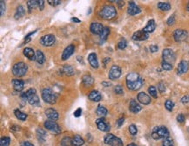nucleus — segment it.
Listing matches in <instances>:
<instances>
[{"label":"nucleus","mask_w":189,"mask_h":146,"mask_svg":"<svg viewBox=\"0 0 189 146\" xmlns=\"http://www.w3.org/2000/svg\"><path fill=\"white\" fill-rule=\"evenodd\" d=\"M152 137L155 140H159V139H165L169 137V131L166 127L165 126H157L155 128H153L152 131Z\"/></svg>","instance_id":"obj_3"},{"label":"nucleus","mask_w":189,"mask_h":146,"mask_svg":"<svg viewBox=\"0 0 189 146\" xmlns=\"http://www.w3.org/2000/svg\"><path fill=\"white\" fill-rule=\"evenodd\" d=\"M187 9H188V11H189V3L188 4V6H187Z\"/></svg>","instance_id":"obj_61"},{"label":"nucleus","mask_w":189,"mask_h":146,"mask_svg":"<svg viewBox=\"0 0 189 146\" xmlns=\"http://www.w3.org/2000/svg\"><path fill=\"white\" fill-rule=\"evenodd\" d=\"M21 146H33V144H31L30 142H24V143L21 144Z\"/></svg>","instance_id":"obj_57"},{"label":"nucleus","mask_w":189,"mask_h":146,"mask_svg":"<svg viewBox=\"0 0 189 146\" xmlns=\"http://www.w3.org/2000/svg\"><path fill=\"white\" fill-rule=\"evenodd\" d=\"M82 82L85 86H88L90 87L92 85H93L94 83V80L93 78L91 76V75H88V74H86L82 77Z\"/></svg>","instance_id":"obj_28"},{"label":"nucleus","mask_w":189,"mask_h":146,"mask_svg":"<svg viewBox=\"0 0 189 146\" xmlns=\"http://www.w3.org/2000/svg\"><path fill=\"white\" fill-rule=\"evenodd\" d=\"M60 71H61V73H63L64 75H68V76L74 74V69L70 65H64L60 69Z\"/></svg>","instance_id":"obj_25"},{"label":"nucleus","mask_w":189,"mask_h":146,"mask_svg":"<svg viewBox=\"0 0 189 146\" xmlns=\"http://www.w3.org/2000/svg\"><path fill=\"white\" fill-rule=\"evenodd\" d=\"M27 71H28V67L24 62H18L12 67V73L17 77H21V76L26 75Z\"/></svg>","instance_id":"obj_5"},{"label":"nucleus","mask_w":189,"mask_h":146,"mask_svg":"<svg viewBox=\"0 0 189 146\" xmlns=\"http://www.w3.org/2000/svg\"><path fill=\"white\" fill-rule=\"evenodd\" d=\"M188 68V62L186 61H180V64L178 66V73L179 74H183V73H187Z\"/></svg>","instance_id":"obj_22"},{"label":"nucleus","mask_w":189,"mask_h":146,"mask_svg":"<svg viewBox=\"0 0 189 146\" xmlns=\"http://www.w3.org/2000/svg\"><path fill=\"white\" fill-rule=\"evenodd\" d=\"M41 44L45 46H51L53 45L56 41L55 36L52 34H47L41 38Z\"/></svg>","instance_id":"obj_12"},{"label":"nucleus","mask_w":189,"mask_h":146,"mask_svg":"<svg viewBox=\"0 0 189 146\" xmlns=\"http://www.w3.org/2000/svg\"><path fill=\"white\" fill-rule=\"evenodd\" d=\"M117 15V11L112 5H106L99 11V16L104 19H112Z\"/></svg>","instance_id":"obj_4"},{"label":"nucleus","mask_w":189,"mask_h":146,"mask_svg":"<svg viewBox=\"0 0 189 146\" xmlns=\"http://www.w3.org/2000/svg\"><path fill=\"white\" fill-rule=\"evenodd\" d=\"M188 36V33L186 30H182V29H177L174 31L173 33V38L174 40L177 42H180V41H184Z\"/></svg>","instance_id":"obj_10"},{"label":"nucleus","mask_w":189,"mask_h":146,"mask_svg":"<svg viewBox=\"0 0 189 146\" xmlns=\"http://www.w3.org/2000/svg\"><path fill=\"white\" fill-rule=\"evenodd\" d=\"M158 88H159V91L160 92V93H164V92L166 91V86H165V84L163 82H160L159 83Z\"/></svg>","instance_id":"obj_49"},{"label":"nucleus","mask_w":189,"mask_h":146,"mask_svg":"<svg viewBox=\"0 0 189 146\" xmlns=\"http://www.w3.org/2000/svg\"><path fill=\"white\" fill-rule=\"evenodd\" d=\"M10 142V137H2L1 140H0V146H9Z\"/></svg>","instance_id":"obj_39"},{"label":"nucleus","mask_w":189,"mask_h":146,"mask_svg":"<svg viewBox=\"0 0 189 146\" xmlns=\"http://www.w3.org/2000/svg\"><path fill=\"white\" fill-rule=\"evenodd\" d=\"M88 98H89L90 100L93 101H99L102 99V96H101V94H100L99 91L93 90V91H92L90 94H89Z\"/></svg>","instance_id":"obj_26"},{"label":"nucleus","mask_w":189,"mask_h":146,"mask_svg":"<svg viewBox=\"0 0 189 146\" xmlns=\"http://www.w3.org/2000/svg\"><path fill=\"white\" fill-rule=\"evenodd\" d=\"M162 68H163L164 70L170 71V70L172 69V65L169 64V63H167V62L163 61V62H162Z\"/></svg>","instance_id":"obj_45"},{"label":"nucleus","mask_w":189,"mask_h":146,"mask_svg":"<svg viewBox=\"0 0 189 146\" xmlns=\"http://www.w3.org/2000/svg\"><path fill=\"white\" fill-rule=\"evenodd\" d=\"M14 113H15V116H16V117L19 120H21V121H26L27 118V115L26 114H25V113H23V112H21L20 110H16L14 111Z\"/></svg>","instance_id":"obj_35"},{"label":"nucleus","mask_w":189,"mask_h":146,"mask_svg":"<svg viewBox=\"0 0 189 146\" xmlns=\"http://www.w3.org/2000/svg\"><path fill=\"white\" fill-rule=\"evenodd\" d=\"M45 127L46 129L51 131L54 134H59L61 132V129L58 126V124L54 121H46L45 123Z\"/></svg>","instance_id":"obj_9"},{"label":"nucleus","mask_w":189,"mask_h":146,"mask_svg":"<svg viewBox=\"0 0 189 146\" xmlns=\"http://www.w3.org/2000/svg\"><path fill=\"white\" fill-rule=\"evenodd\" d=\"M177 121L180 123H184L185 122V116H184V115L183 114H180L178 116H177Z\"/></svg>","instance_id":"obj_53"},{"label":"nucleus","mask_w":189,"mask_h":146,"mask_svg":"<svg viewBox=\"0 0 189 146\" xmlns=\"http://www.w3.org/2000/svg\"><path fill=\"white\" fill-rule=\"evenodd\" d=\"M109 33H110V30L108 27L104 28V31L102 33V34L100 35V39H103V40H106L107 39V37L109 36Z\"/></svg>","instance_id":"obj_41"},{"label":"nucleus","mask_w":189,"mask_h":146,"mask_svg":"<svg viewBox=\"0 0 189 146\" xmlns=\"http://www.w3.org/2000/svg\"><path fill=\"white\" fill-rule=\"evenodd\" d=\"M158 50H159V47H158V46H156V45H152V46H150V51L152 53H156Z\"/></svg>","instance_id":"obj_55"},{"label":"nucleus","mask_w":189,"mask_h":146,"mask_svg":"<svg viewBox=\"0 0 189 146\" xmlns=\"http://www.w3.org/2000/svg\"><path fill=\"white\" fill-rule=\"evenodd\" d=\"M24 54L31 61H34V60L36 61V53L33 51V49L30 47H26L24 49Z\"/></svg>","instance_id":"obj_24"},{"label":"nucleus","mask_w":189,"mask_h":146,"mask_svg":"<svg viewBox=\"0 0 189 146\" xmlns=\"http://www.w3.org/2000/svg\"><path fill=\"white\" fill-rule=\"evenodd\" d=\"M81 114H82V110H81L80 108H79L78 110L74 111V113H73V116H74L75 117H80V116H81Z\"/></svg>","instance_id":"obj_52"},{"label":"nucleus","mask_w":189,"mask_h":146,"mask_svg":"<svg viewBox=\"0 0 189 146\" xmlns=\"http://www.w3.org/2000/svg\"><path fill=\"white\" fill-rule=\"evenodd\" d=\"M162 57H163V61L167 62V63L171 65L173 64L175 60H176V55L174 54V52L169 48H166V49L163 50Z\"/></svg>","instance_id":"obj_7"},{"label":"nucleus","mask_w":189,"mask_h":146,"mask_svg":"<svg viewBox=\"0 0 189 146\" xmlns=\"http://www.w3.org/2000/svg\"><path fill=\"white\" fill-rule=\"evenodd\" d=\"M158 7H159V9H160L161 11H169L171 9V5L168 3H159L158 4Z\"/></svg>","instance_id":"obj_37"},{"label":"nucleus","mask_w":189,"mask_h":146,"mask_svg":"<svg viewBox=\"0 0 189 146\" xmlns=\"http://www.w3.org/2000/svg\"><path fill=\"white\" fill-rule=\"evenodd\" d=\"M38 9L42 11L45 7V1L44 0H38Z\"/></svg>","instance_id":"obj_51"},{"label":"nucleus","mask_w":189,"mask_h":146,"mask_svg":"<svg viewBox=\"0 0 189 146\" xmlns=\"http://www.w3.org/2000/svg\"><path fill=\"white\" fill-rule=\"evenodd\" d=\"M104 26L100 24V23H98V22H93L92 23V25L90 26V30L91 32L93 33V34H96V35H101L103 31H104Z\"/></svg>","instance_id":"obj_13"},{"label":"nucleus","mask_w":189,"mask_h":146,"mask_svg":"<svg viewBox=\"0 0 189 146\" xmlns=\"http://www.w3.org/2000/svg\"><path fill=\"white\" fill-rule=\"evenodd\" d=\"M45 116L51 121H57L58 119V113L53 109H47L45 110Z\"/></svg>","instance_id":"obj_19"},{"label":"nucleus","mask_w":189,"mask_h":146,"mask_svg":"<svg viewBox=\"0 0 189 146\" xmlns=\"http://www.w3.org/2000/svg\"><path fill=\"white\" fill-rule=\"evenodd\" d=\"M61 145L62 146H73L72 144V139L71 137H64L61 141Z\"/></svg>","instance_id":"obj_36"},{"label":"nucleus","mask_w":189,"mask_h":146,"mask_svg":"<svg viewBox=\"0 0 189 146\" xmlns=\"http://www.w3.org/2000/svg\"><path fill=\"white\" fill-rule=\"evenodd\" d=\"M129 132H130V133H131V135H133V136L137 135V133H138V129H137V127L135 126L134 124H131V125L129 126Z\"/></svg>","instance_id":"obj_44"},{"label":"nucleus","mask_w":189,"mask_h":146,"mask_svg":"<svg viewBox=\"0 0 189 146\" xmlns=\"http://www.w3.org/2000/svg\"><path fill=\"white\" fill-rule=\"evenodd\" d=\"M148 37H149V33H146L143 30H140V31H138L134 33L133 39L135 41H143V40L147 39Z\"/></svg>","instance_id":"obj_14"},{"label":"nucleus","mask_w":189,"mask_h":146,"mask_svg":"<svg viewBox=\"0 0 189 146\" xmlns=\"http://www.w3.org/2000/svg\"><path fill=\"white\" fill-rule=\"evenodd\" d=\"M12 86L14 90L17 92H21L24 88H25V82L22 80H18V79H15L12 81Z\"/></svg>","instance_id":"obj_20"},{"label":"nucleus","mask_w":189,"mask_h":146,"mask_svg":"<svg viewBox=\"0 0 189 146\" xmlns=\"http://www.w3.org/2000/svg\"><path fill=\"white\" fill-rule=\"evenodd\" d=\"M114 92L116 94H118V95H121V94H123V88L120 85H117L114 88Z\"/></svg>","instance_id":"obj_48"},{"label":"nucleus","mask_w":189,"mask_h":146,"mask_svg":"<svg viewBox=\"0 0 189 146\" xmlns=\"http://www.w3.org/2000/svg\"><path fill=\"white\" fill-rule=\"evenodd\" d=\"M37 136H38V138L40 141L44 142L45 139V137H46L45 131L44 129H37Z\"/></svg>","instance_id":"obj_34"},{"label":"nucleus","mask_w":189,"mask_h":146,"mask_svg":"<svg viewBox=\"0 0 189 146\" xmlns=\"http://www.w3.org/2000/svg\"><path fill=\"white\" fill-rule=\"evenodd\" d=\"M96 112H97V115L99 116H101V117L106 116L108 113L107 110H106L104 106H102V105H99V106H98Z\"/></svg>","instance_id":"obj_31"},{"label":"nucleus","mask_w":189,"mask_h":146,"mask_svg":"<svg viewBox=\"0 0 189 146\" xmlns=\"http://www.w3.org/2000/svg\"><path fill=\"white\" fill-rule=\"evenodd\" d=\"M127 46V42H126V40L125 39H121L119 41H118V49H121V50H123V49H125Z\"/></svg>","instance_id":"obj_40"},{"label":"nucleus","mask_w":189,"mask_h":146,"mask_svg":"<svg viewBox=\"0 0 189 146\" xmlns=\"http://www.w3.org/2000/svg\"><path fill=\"white\" fill-rule=\"evenodd\" d=\"M155 27H156V25H155V22L153 19H151L148 21L146 26L143 29V31L147 33H153V31L155 30Z\"/></svg>","instance_id":"obj_27"},{"label":"nucleus","mask_w":189,"mask_h":146,"mask_svg":"<svg viewBox=\"0 0 189 146\" xmlns=\"http://www.w3.org/2000/svg\"><path fill=\"white\" fill-rule=\"evenodd\" d=\"M181 102L184 104H187L189 102V95H185L181 98Z\"/></svg>","instance_id":"obj_54"},{"label":"nucleus","mask_w":189,"mask_h":146,"mask_svg":"<svg viewBox=\"0 0 189 146\" xmlns=\"http://www.w3.org/2000/svg\"><path fill=\"white\" fill-rule=\"evenodd\" d=\"M137 98H138V101H139L140 103H142V104H144V105H147V104H149V103L151 102V98H150V96H149L148 95H146L144 92L139 93Z\"/></svg>","instance_id":"obj_17"},{"label":"nucleus","mask_w":189,"mask_h":146,"mask_svg":"<svg viewBox=\"0 0 189 146\" xmlns=\"http://www.w3.org/2000/svg\"><path fill=\"white\" fill-rule=\"evenodd\" d=\"M27 6H28V9H29V12H31L32 9H34L36 7L38 8V0L27 1Z\"/></svg>","instance_id":"obj_33"},{"label":"nucleus","mask_w":189,"mask_h":146,"mask_svg":"<svg viewBox=\"0 0 189 146\" xmlns=\"http://www.w3.org/2000/svg\"><path fill=\"white\" fill-rule=\"evenodd\" d=\"M143 85V80L137 73H131L126 76V86L130 90H139Z\"/></svg>","instance_id":"obj_1"},{"label":"nucleus","mask_w":189,"mask_h":146,"mask_svg":"<svg viewBox=\"0 0 189 146\" xmlns=\"http://www.w3.org/2000/svg\"><path fill=\"white\" fill-rule=\"evenodd\" d=\"M166 23H167V25H168V26H172V25H173V24L175 23V18H174V16H173V15L171 16L170 18L167 19Z\"/></svg>","instance_id":"obj_50"},{"label":"nucleus","mask_w":189,"mask_h":146,"mask_svg":"<svg viewBox=\"0 0 189 146\" xmlns=\"http://www.w3.org/2000/svg\"><path fill=\"white\" fill-rule=\"evenodd\" d=\"M148 92H149V94L151 95V96H153V98H157V97H158V95H157V91H156L155 87H153V86L149 87Z\"/></svg>","instance_id":"obj_43"},{"label":"nucleus","mask_w":189,"mask_h":146,"mask_svg":"<svg viewBox=\"0 0 189 146\" xmlns=\"http://www.w3.org/2000/svg\"><path fill=\"white\" fill-rule=\"evenodd\" d=\"M49 5H52V6H56V5H58L61 4V1L60 0H48L47 1Z\"/></svg>","instance_id":"obj_47"},{"label":"nucleus","mask_w":189,"mask_h":146,"mask_svg":"<svg viewBox=\"0 0 189 146\" xmlns=\"http://www.w3.org/2000/svg\"><path fill=\"white\" fill-rule=\"evenodd\" d=\"M141 106L135 100H132L130 101V104H129V110L131 112H133V113H138V112H140V110H141Z\"/></svg>","instance_id":"obj_23"},{"label":"nucleus","mask_w":189,"mask_h":146,"mask_svg":"<svg viewBox=\"0 0 189 146\" xmlns=\"http://www.w3.org/2000/svg\"><path fill=\"white\" fill-rule=\"evenodd\" d=\"M0 11H1V16H4V12H5V4L4 1H0Z\"/></svg>","instance_id":"obj_46"},{"label":"nucleus","mask_w":189,"mask_h":146,"mask_svg":"<svg viewBox=\"0 0 189 146\" xmlns=\"http://www.w3.org/2000/svg\"><path fill=\"white\" fill-rule=\"evenodd\" d=\"M165 107H166V109L168 110V111H172V109H173V107H174V103H173L171 100L166 101V102H165Z\"/></svg>","instance_id":"obj_42"},{"label":"nucleus","mask_w":189,"mask_h":146,"mask_svg":"<svg viewBox=\"0 0 189 146\" xmlns=\"http://www.w3.org/2000/svg\"><path fill=\"white\" fill-rule=\"evenodd\" d=\"M102 85H105V87H109V86L111 85V83H108V82H102Z\"/></svg>","instance_id":"obj_59"},{"label":"nucleus","mask_w":189,"mask_h":146,"mask_svg":"<svg viewBox=\"0 0 189 146\" xmlns=\"http://www.w3.org/2000/svg\"><path fill=\"white\" fill-rule=\"evenodd\" d=\"M42 98L45 102L50 103V104H54L56 102L57 97L55 94L51 89H44L42 91Z\"/></svg>","instance_id":"obj_6"},{"label":"nucleus","mask_w":189,"mask_h":146,"mask_svg":"<svg viewBox=\"0 0 189 146\" xmlns=\"http://www.w3.org/2000/svg\"><path fill=\"white\" fill-rule=\"evenodd\" d=\"M72 22H75V23H80V20L79 18H72Z\"/></svg>","instance_id":"obj_58"},{"label":"nucleus","mask_w":189,"mask_h":146,"mask_svg":"<svg viewBox=\"0 0 189 146\" xmlns=\"http://www.w3.org/2000/svg\"><path fill=\"white\" fill-rule=\"evenodd\" d=\"M36 61L38 64H43L45 61V58L44 54L42 53V51L38 50L36 52Z\"/></svg>","instance_id":"obj_29"},{"label":"nucleus","mask_w":189,"mask_h":146,"mask_svg":"<svg viewBox=\"0 0 189 146\" xmlns=\"http://www.w3.org/2000/svg\"><path fill=\"white\" fill-rule=\"evenodd\" d=\"M173 140L172 139L171 137H167V138H165L163 140V143H162V146H173Z\"/></svg>","instance_id":"obj_38"},{"label":"nucleus","mask_w":189,"mask_h":146,"mask_svg":"<svg viewBox=\"0 0 189 146\" xmlns=\"http://www.w3.org/2000/svg\"><path fill=\"white\" fill-rule=\"evenodd\" d=\"M124 121H125V119L123 118H119L118 120L117 121V125H118V127H120L122 124H123V123H124Z\"/></svg>","instance_id":"obj_56"},{"label":"nucleus","mask_w":189,"mask_h":146,"mask_svg":"<svg viewBox=\"0 0 189 146\" xmlns=\"http://www.w3.org/2000/svg\"><path fill=\"white\" fill-rule=\"evenodd\" d=\"M74 50H75V47L73 45H70L68 46L64 50L63 54H62V60L63 61H66L68 60L71 56L72 55V54L74 53Z\"/></svg>","instance_id":"obj_16"},{"label":"nucleus","mask_w":189,"mask_h":146,"mask_svg":"<svg viewBox=\"0 0 189 146\" xmlns=\"http://www.w3.org/2000/svg\"><path fill=\"white\" fill-rule=\"evenodd\" d=\"M105 144H109L110 146H123V142L120 138L115 137L112 134H107L105 137Z\"/></svg>","instance_id":"obj_8"},{"label":"nucleus","mask_w":189,"mask_h":146,"mask_svg":"<svg viewBox=\"0 0 189 146\" xmlns=\"http://www.w3.org/2000/svg\"><path fill=\"white\" fill-rule=\"evenodd\" d=\"M127 12L132 15V16H134L136 14H139L140 12V9L139 6L136 5L134 2H129V6H128V10H127Z\"/></svg>","instance_id":"obj_18"},{"label":"nucleus","mask_w":189,"mask_h":146,"mask_svg":"<svg viewBox=\"0 0 189 146\" xmlns=\"http://www.w3.org/2000/svg\"><path fill=\"white\" fill-rule=\"evenodd\" d=\"M72 144H73L74 146H81L85 144V141H84V139L80 136L76 135L75 137L72 138Z\"/></svg>","instance_id":"obj_30"},{"label":"nucleus","mask_w":189,"mask_h":146,"mask_svg":"<svg viewBox=\"0 0 189 146\" xmlns=\"http://www.w3.org/2000/svg\"><path fill=\"white\" fill-rule=\"evenodd\" d=\"M121 75V68L118 67V66H112L110 69V72H109V79L110 80H117L120 77Z\"/></svg>","instance_id":"obj_11"},{"label":"nucleus","mask_w":189,"mask_h":146,"mask_svg":"<svg viewBox=\"0 0 189 146\" xmlns=\"http://www.w3.org/2000/svg\"><path fill=\"white\" fill-rule=\"evenodd\" d=\"M96 124H97L98 129H99V130H101V131L108 132L110 130V125L107 124L103 118L97 119L96 120Z\"/></svg>","instance_id":"obj_15"},{"label":"nucleus","mask_w":189,"mask_h":146,"mask_svg":"<svg viewBox=\"0 0 189 146\" xmlns=\"http://www.w3.org/2000/svg\"><path fill=\"white\" fill-rule=\"evenodd\" d=\"M127 146H137L135 144H128Z\"/></svg>","instance_id":"obj_60"},{"label":"nucleus","mask_w":189,"mask_h":146,"mask_svg":"<svg viewBox=\"0 0 189 146\" xmlns=\"http://www.w3.org/2000/svg\"><path fill=\"white\" fill-rule=\"evenodd\" d=\"M21 98L23 100H27L28 102L32 106H38L39 105V98L37 95L36 90L34 89H30L26 93L21 95Z\"/></svg>","instance_id":"obj_2"},{"label":"nucleus","mask_w":189,"mask_h":146,"mask_svg":"<svg viewBox=\"0 0 189 146\" xmlns=\"http://www.w3.org/2000/svg\"><path fill=\"white\" fill-rule=\"evenodd\" d=\"M88 61L93 68H98L99 67V61H98L96 54L92 53L88 55Z\"/></svg>","instance_id":"obj_21"},{"label":"nucleus","mask_w":189,"mask_h":146,"mask_svg":"<svg viewBox=\"0 0 189 146\" xmlns=\"http://www.w3.org/2000/svg\"><path fill=\"white\" fill-rule=\"evenodd\" d=\"M25 13H26V11L24 9V7L22 6V5H19L17 10H16V12H15V18L16 19H19V18H21L24 15H25Z\"/></svg>","instance_id":"obj_32"}]
</instances>
